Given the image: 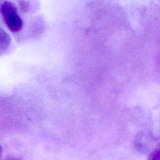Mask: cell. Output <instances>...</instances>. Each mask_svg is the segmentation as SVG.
Returning <instances> with one entry per match:
<instances>
[{
	"instance_id": "cell-1",
	"label": "cell",
	"mask_w": 160,
	"mask_h": 160,
	"mask_svg": "<svg viewBox=\"0 0 160 160\" xmlns=\"http://www.w3.org/2000/svg\"><path fill=\"white\" fill-rule=\"evenodd\" d=\"M1 12L6 26L10 30L18 32L22 28L23 21L18 14L17 7L12 2H2L1 4Z\"/></svg>"
},
{
	"instance_id": "cell-2",
	"label": "cell",
	"mask_w": 160,
	"mask_h": 160,
	"mask_svg": "<svg viewBox=\"0 0 160 160\" xmlns=\"http://www.w3.org/2000/svg\"><path fill=\"white\" fill-rule=\"evenodd\" d=\"M134 144L137 149L140 152H146L148 150V138L142 132L138 133L136 136Z\"/></svg>"
},
{
	"instance_id": "cell-3",
	"label": "cell",
	"mask_w": 160,
	"mask_h": 160,
	"mask_svg": "<svg viewBox=\"0 0 160 160\" xmlns=\"http://www.w3.org/2000/svg\"><path fill=\"white\" fill-rule=\"evenodd\" d=\"M149 160H160V148L152 152L150 156Z\"/></svg>"
},
{
	"instance_id": "cell-4",
	"label": "cell",
	"mask_w": 160,
	"mask_h": 160,
	"mask_svg": "<svg viewBox=\"0 0 160 160\" xmlns=\"http://www.w3.org/2000/svg\"></svg>"
}]
</instances>
